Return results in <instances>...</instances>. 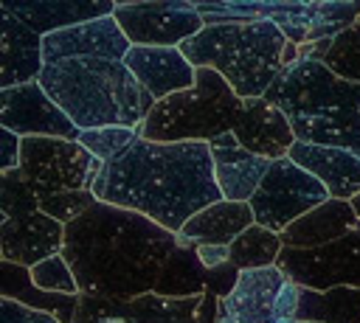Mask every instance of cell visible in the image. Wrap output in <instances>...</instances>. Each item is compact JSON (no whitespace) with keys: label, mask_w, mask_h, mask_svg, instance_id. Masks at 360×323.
I'll return each mask as SVG.
<instances>
[{"label":"cell","mask_w":360,"mask_h":323,"mask_svg":"<svg viewBox=\"0 0 360 323\" xmlns=\"http://www.w3.org/2000/svg\"><path fill=\"white\" fill-rule=\"evenodd\" d=\"M93 194L98 202L135 211L172 233H180L202 208L225 199L214 177L211 143H158L146 138L104 163Z\"/></svg>","instance_id":"6da1fadb"},{"label":"cell","mask_w":360,"mask_h":323,"mask_svg":"<svg viewBox=\"0 0 360 323\" xmlns=\"http://www.w3.org/2000/svg\"><path fill=\"white\" fill-rule=\"evenodd\" d=\"M174 247L177 233L135 211L96 202L65 228L62 256L82 295L132 301L155 292Z\"/></svg>","instance_id":"7a4b0ae2"},{"label":"cell","mask_w":360,"mask_h":323,"mask_svg":"<svg viewBox=\"0 0 360 323\" xmlns=\"http://www.w3.org/2000/svg\"><path fill=\"white\" fill-rule=\"evenodd\" d=\"M39 84L82 132L101 126L141 129L158 104L129 67L115 59H65L45 65Z\"/></svg>","instance_id":"3957f363"},{"label":"cell","mask_w":360,"mask_h":323,"mask_svg":"<svg viewBox=\"0 0 360 323\" xmlns=\"http://www.w3.org/2000/svg\"><path fill=\"white\" fill-rule=\"evenodd\" d=\"M290 118L295 140L360 154V84L338 79L318 59L284 67L267 95Z\"/></svg>","instance_id":"277c9868"},{"label":"cell","mask_w":360,"mask_h":323,"mask_svg":"<svg viewBox=\"0 0 360 323\" xmlns=\"http://www.w3.org/2000/svg\"><path fill=\"white\" fill-rule=\"evenodd\" d=\"M284 31L270 20H242L205 25L180 45L194 67L217 70L239 98H264L284 73Z\"/></svg>","instance_id":"5b68a950"},{"label":"cell","mask_w":360,"mask_h":323,"mask_svg":"<svg viewBox=\"0 0 360 323\" xmlns=\"http://www.w3.org/2000/svg\"><path fill=\"white\" fill-rule=\"evenodd\" d=\"M245 98L211 67H197L191 90L174 93L152 107L141 124V138L158 143H211L233 132Z\"/></svg>","instance_id":"8992f818"},{"label":"cell","mask_w":360,"mask_h":323,"mask_svg":"<svg viewBox=\"0 0 360 323\" xmlns=\"http://www.w3.org/2000/svg\"><path fill=\"white\" fill-rule=\"evenodd\" d=\"M104 163L79 140L65 138H22L20 171L39 197L59 191H84L96 185Z\"/></svg>","instance_id":"52a82bcc"},{"label":"cell","mask_w":360,"mask_h":323,"mask_svg":"<svg viewBox=\"0 0 360 323\" xmlns=\"http://www.w3.org/2000/svg\"><path fill=\"white\" fill-rule=\"evenodd\" d=\"M326 199L332 197L321 180H315L309 171L295 166L290 157H281V160H273L262 185L250 197V208H253L256 225L273 233H284L295 219L323 205Z\"/></svg>","instance_id":"ba28073f"},{"label":"cell","mask_w":360,"mask_h":323,"mask_svg":"<svg viewBox=\"0 0 360 323\" xmlns=\"http://www.w3.org/2000/svg\"><path fill=\"white\" fill-rule=\"evenodd\" d=\"M112 17L124 37L138 48H180L205 28L194 3L186 0L115 3Z\"/></svg>","instance_id":"9c48e42d"},{"label":"cell","mask_w":360,"mask_h":323,"mask_svg":"<svg viewBox=\"0 0 360 323\" xmlns=\"http://www.w3.org/2000/svg\"><path fill=\"white\" fill-rule=\"evenodd\" d=\"M278 267L290 281L318 292L335 286L360 289V225L349 236L315 250L284 247L278 256Z\"/></svg>","instance_id":"30bf717a"},{"label":"cell","mask_w":360,"mask_h":323,"mask_svg":"<svg viewBox=\"0 0 360 323\" xmlns=\"http://www.w3.org/2000/svg\"><path fill=\"white\" fill-rule=\"evenodd\" d=\"M0 126L20 138L79 140L82 129L53 104L39 81L0 90Z\"/></svg>","instance_id":"8fae6325"},{"label":"cell","mask_w":360,"mask_h":323,"mask_svg":"<svg viewBox=\"0 0 360 323\" xmlns=\"http://www.w3.org/2000/svg\"><path fill=\"white\" fill-rule=\"evenodd\" d=\"M132 42L124 37L115 17L82 22L42 37V62L56 65L65 59H115L124 62Z\"/></svg>","instance_id":"7c38bea8"},{"label":"cell","mask_w":360,"mask_h":323,"mask_svg":"<svg viewBox=\"0 0 360 323\" xmlns=\"http://www.w3.org/2000/svg\"><path fill=\"white\" fill-rule=\"evenodd\" d=\"M65 225L42 211H28L0 219V261L37 267L39 261L62 253Z\"/></svg>","instance_id":"4fadbf2b"},{"label":"cell","mask_w":360,"mask_h":323,"mask_svg":"<svg viewBox=\"0 0 360 323\" xmlns=\"http://www.w3.org/2000/svg\"><path fill=\"white\" fill-rule=\"evenodd\" d=\"M124 65L141 81V87L155 98L163 101L174 93L191 90L197 81V67L186 59L180 48H138L132 45Z\"/></svg>","instance_id":"5bb4252c"},{"label":"cell","mask_w":360,"mask_h":323,"mask_svg":"<svg viewBox=\"0 0 360 323\" xmlns=\"http://www.w3.org/2000/svg\"><path fill=\"white\" fill-rule=\"evenodd\" d=\"M233 138L253 154L281 160L290 154L295 143V132L290 118L270 98H250L233 126Z\"/></svg>","instance_id":"9a60e30c"},{"label":"cell","mask_w":360,"mask_h":323,"mask_svg":"<svg viewBox=\"0 0 360 323\" xmlns=\"http://www.w3.org/2000/svg\"><path fill=\"white\" fill-rule=\"evenodd\" d=\"M287 157L304 171H309L315 180H321L332 199L352 202L360 197V154L338 146L295 140Z\"/></svg>","instance_id":"2e32d148"},{"label":"cell","mask_w":360,"mask_h":323,"mask_svg":"<svg viewBox=\"0 0 360 323\" xmlns=\"http://www.w3.org/2000/svg\"><path fill=\"white\" fill-rule=\"evenodd\" d=\"M0 8L11 11L39 37L115 14L110 0H0Z\"/></svg>","instance_id":"e0dca14e"},{"label":"cell","mask_w":360,"mask_h":323,"mask_svg":"<svg viewBox=\"0 0 360 323\" xmlns=\"http://www.w3.org/2000/svg\"><path fill=\"white\" fill-rule=\"evenodd\" d=\"M211 157H214V177L225 199L233 202H250L256 188L262 185L264 174L270 171L273 160L248 152L233 132L211 140Z\"/></svg>","instance_id":"ac0fdd59"},{"label":"cell","mask_w":360,"mask_h":323,"mask_svg":"<svg viewBox=\"0 0 360 323\" xmlns=\"http://www.w3.org/2000/svg\"><path fill=\"white\" fill-rule=\"evenodd\" d=\"M42 67V37L0 8V90L39 81Z\"/></svg>","instance_id":"d6986e66"},{"label":"cell","mask_w":360,"mask_h":323,"mask_svg":"<svg viewBox=\"0 0 360 323\" xmlns=\"http://www.w3.org/2000/svg\"><path fill=\"white\" fill-rule=\"evenodd\" d=\"M287 275L278 264L242 270L233 292L225 301L233 323H276V301Z\"/></svg>","instance_id":"ffe728a7"},{"label":"cell","mask_w":360,"mask_h":323,"mask_svg":"<svg viewBox=\"0 0 360 323\" xmlns=\"http://www.w3.org/2000/svg\"><path fill=\"white\" fill-rule=\"evenodd\" d=\"M256 225L250 202H233V199H219L200 213H194L183 230L177 233L180 247H197V244H233L248 228Z\"/></svg>","instance_id":"44dd1931"},{"label":"cell","mask_w":360,"mask_h":323,"mask_svg":"<svg viewBox=\"0 0 360 323\" xmlns=\"http://www.w3.org/2000/svg\"><path fill=\"white\" fill-rule=\"evenodd\" d=\"M360 225V216L352 202L346 199H326L323 205L312 208L301 219H295L284 233L281 242L290 250H315L349 236Z\"/></svg>","instance_id":"7402d4cb"},{"label":"cell","mask_w":360,"mask_h":323,"mask_svg":"<svg viewBox=\"0 0 360 323\" xmlns=\"http://www.w3.org/2000/svg\"><path fill=\"white\" fill-rule=\"evenodd\" d=\"M0 298H11L22 306L39 309L53 315L59 323H73L76 309H79V295H59V292H45L31 281V270L22 264L0 261Z\"/></svg>","instance_id":"603a6c76"},{"label":"cell","mask_w":360,"mask_h":323,"mask_svg":"<svg viewBox=\"0 0 360 323\" xmlns=\"http://www.w3.org/2000/svg\"><path fill=\"white\" fill-rule=\"evenodd\" d=\"M301 323H360V289L335 286L326 292L301 286Z\"/></svg>","instance_id":"cb8c5ba5"},{"label":"cell","mask_w":360,"mask_h":323,"mask_svg":"<svg viewBox=\"0 0 360 323\" xmlns=\"http://www.w3.org/2000/svg\"><path fill=\"white\" fill-rule=\"evenodd\" d=\"M208 286V270L200 264L197 253L191 247H174L160 278L155 286V295L163 298H194L202 295Z\"/></svg>","instance_id":"d4e9b609"},{"label":"cell","mask_w":360,"mask_h":323,"mask_svg":"<svg viewBox=\"0 0 360 323\" xmlns=\"http://www.w3.org/2000/svg\"><path fill=\"white\" fill-rule=\"evenodd\" d=\"M284 250L281 233H273L262 225L248 228L233 244H231V264L236 270H256V267H273L278 264V256Z\"/></svg>","instance_id":"484cf974"},{"label":"cell","mask_w":360,"mask_h":323,"mask_svg":"<svg viewBox=\"0 0 360 323\" xmlns=\"http://www.w3.org/2000/svg\"><path fill=\"white\" fill-rule=\"evenodd\" d=\"M338 79L360 84V22H354L352 28L340 31L332 39V48L326 51V56L321 59Z\"/></svg>","instance_id":"4316f807"},{"label":"cell","mask_w":360,"mask_h":323,"mask_svg":"<svg viewBox=\"0 0 360 323\" xmlns=\"http://www.w3.org/2000/svg\"><path fill=\"white\" fill-rule=\"evenodd\" d=\"M138 138H141V129H132V126H101V129H84L79 135V143L93 157L107 163V160L118 157L124 149H129Z\"/></svg>","instance_id":"83f0119b"},{"label":"cell","mask_w":360,"mask_h":323,"mask_svg":"<svg viewBox=\"0 0 360 323\" xmlns=\"http://www.w3.org/2000/svg\"><path fill=\"white\" fill-rule=\"evenodd\" d=\"M28 211H39V194L25 180V174L20 169L0 174V219Z\"/></svg>","instance_id":"f1b7e54d"},{"label":"cell","mask_w":360,"mask_h":323,"mask_svg":"<svg viewBox=\"0 0 360 323\" xmlns=\"http://www.w3.org/2000/svg\"><path fill=\"white\" fill-rule=\"evenodd\" d=\"M96 202H98V197L90 188H84V191H59V194L39 197V211L68 228L70 222H76L79 216H84Z\"/></svg>","instance_id":"f546056e"},{"label":"cell","mask_w":360,"mask_h":323,"mask_svg":"<svg viewBox=\"0 0 360 323\" xmlns=\"http://www.w3.org/2000/svg\"><path fill=\"white\" fill-rule=\"evenodd\" d=\"M31 281L45 289V292H59V295H82L79 292V284H76V275L68 264V258L62 253L39 261L37 267H31Z\"/></svg>","instance_id":"4dcf8cb0"},{"label":"cell","mask_w":360,"mask_h":323,"mask_svg":"<svg viewBox=\"0 0 360 323\" xmlns=\"http://www.w3.org/2000/svg\"><path fill=\"white\" fill-rule=\"evenodd\" d=\"M0 323H59L53 315L22 306L11 298H0Z\"/></svg>","instance_id":"1f68e13d"},{"label":"cell","mask_w":360,"mask_h":323,"mask_svg":"<svg viewBox=\"0 0 360 323\" xmlns=\"http://www.w3.org/2000/svg\"><path fill=\"white\" fill-rule=\"evenodd\" d=\"M298 306H301V284L287 278L276 301V323H295Z\"/></svg>","instance_id":"d6a6232c"},{"label":"cell","mask_w":360,"mask_h":323,"mask_svg":"<svg viewBox=\"0 0 360 323\" xmlns=\"http://www.w3.org/2000/svg\"><path fill=\"white\" fill-rule=\"evenodd\" d=\"M20 146H22V138L0 126V174L20 169Z\"/></svg>","instance_id":"836d02e7"},{"label":"cell","mask_w":360,"mask_h":323,"mask_svg":"<svg viewBox=\"0 0 360 323\" xmlns=\"http://www.w3.org/2000/svg\"><path fill=\"white\" fill-rule=\"evenodd\" d=\"M194 253L205 270H219V267L231 264V247L228 244H197Z\"/></svg>","instance_id":"e575fe53"},{"label":"cell","mask_w":360,"mask_h":323,"mask_svg":"<svg viewBox=\"0 0 360 323\" xmlns=\"http://www.w3.org/2000/svg\"><path fill=\"white\" fill-rule=\"evenodd\" d=\"M352 205H354V211H357V216H360V197H357V199H352Z\"/></svg>","instance_id":"d590c367"},{"label":"cell","mask_w":360,"mask_h":323,"mask_svg":"<svg viewBox=\"0 0 360 323\" xmlns=\"http://www.w3.org/2000/svg\"><path fill=\"white\" fill-rule=\"evenodd\" d=\"M295 323H301V320H295Z\"/></svg>","instance_id":"8d00e7d4"}]
</instances>
